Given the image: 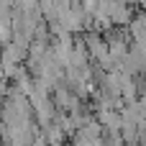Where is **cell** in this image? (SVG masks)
<instances>
[{
	"label": "cell",
	"instance_id": "6da1fadb",
	"mask_svg": "<svg viewBox=\"0 0 146 146\" xmlns=\"http://www.w3.org/2000/svg\"><path fill=\"white\" fill-rule=\"evenodd\" d=\"M128 36H131L133 44L146 41V10L133 13V18H131V23H128Z\"/></svg>",
	"mask_w": 146,
	"mask_h": 146
}]
</instances>
